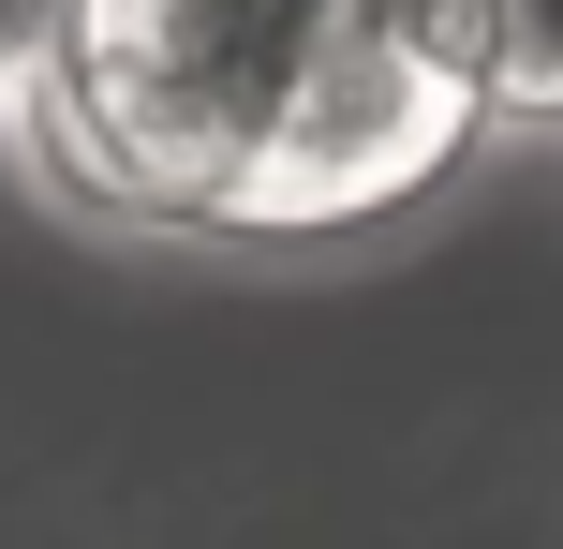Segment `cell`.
<instances>
[{
    "instance_id": "obj_2",
    "label": "cell",
    "mask_w": 563,
    "mask_h": 549,
    "mask_svg": "<svg viewBox=\"0 0 563 549\" xmlns=\"http://www.w3.org/2000/svg\"><path fill=\"white\" fill-rule=\"evenodd\" d=\"M489 45H505V105H563V0H489Z\"/></svg>"
},
{
    "instance_id": "obj_3",
    "label": "cell",
    "mask_w": 563,
    "mask_h": 549,
    "mask_svg": "<svg viewBox=\"0 0 563 549\" xmlns=\"http://www.w3.org/2000/svg\"><path fill=\"white\" fill-rule=\"evenodd\" d=\"M59 45H75V0H0V89L15 105L59 75Z\"/></svg>"
},
{
    "instance_id": "obj_1",
    "label": "cell",
    "mask_w": 563,
    "mask_h": 549,
    "mask_svg": "<svg viewBox=\"0 0 563 549\" xmlns=\"http://www.w3.org/2000/svg\"><path fill=\"white\" fill-rule=\"evenodd\" d=\"M341 0H75V45L30 89L59 164L148 223H223L253 178L282 89L311 75Z\"/></svg>"
}]
</instances>
